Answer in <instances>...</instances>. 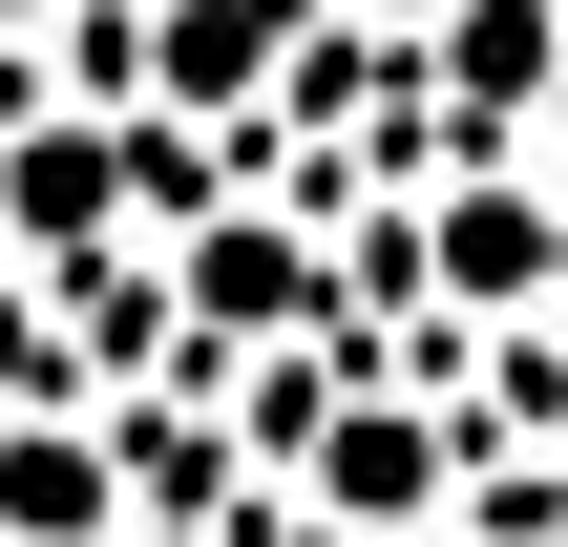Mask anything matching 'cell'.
I'll return each instance as SVG.
<instances>
[{
    "instance_id": "cell-1",
    "label": "cell",
    "mask_w": 568,
    "mask_h": 547,
    "mask_svg": "<svg viewBox=\"0 0 568 547\" xmlns=\"http://www.w3.org/2000/svg\"><path fill=\"white\" fill-rule=\"evenodd\" d=\"M295 485H316V527L400 547L464 506V422L443 401H400V379H337V401H295Z\"/></svg>"
},
{
    "instance_id": "cell-4",
    "label": "cell",
    "mask_w": 568,
    "mask_h": 547,
    "mask_svg": "<svg viewBox=\"0 0 568 547\" xmlns=\"http://www.w3.org/2000/svg\"><path fill=\"white\" fill-rule=\"evenodd\" d=\"M316 316V232L295 211H190V337H295Z\"/></svg>"
},
{
    "instance_id": "cell-5",
    "label": "cell",
    "mask_w": 568,
    "mask_h": 547,
    "mask_svg": "<svg viewBox=\"0 0 568 547\" xmlns=\"http://www.w3.org/2000/svg\"><path fill=\"white\" fill-rule=\"evenodd\" d=\"M0 547H126V443L0 422Z\"/></svg>"
},
{
    "instance_id": "cell-2",
    "label": "cell",
    "mask_w": 568,
    "mask_h": 547,
    "mask_svg": "<svg viewBox=\"0 0 568 547\" xmlns=\"http://www.w3.org/2000/svg\"><path fill=\"white\" fill-rule=\"evenodd\" d=\"M148 190H169V148H148L126 105H42V126L0 148V232H21V253H63V274H84Z\"/></svg>"
},
{
    "instance_id": "cell-8",
    "label": "cell",
    "mask_w": 568,
    "mask_h": 547,
    "mask_svg": "<svg viewBox=\"0 0 568 547\" xmlns=\"http://www.w3.org/2000/svg\"><path fill=\"white\" fill-rule=\"evenodd\" d=\"M0 21H63V0H0Z\"/></svg>"
},
{
    "instance_id": "cell-3",
    "label": "cell",
    "mask_w": 568,
    "mask_h": 547,
    "mask_svg": "<svg viewBox=\"0 0 568 547\" xmlns=\"http://www.w3.org/2000/svg\"><path fill=\"white\" fill-rule=\"evenodd\" d=\"M422 274L464 295V316H548L568 295V211L527 169H485V190H443V232H422Z\"/></svg>"
},
{
    "instance_id": "cell-7",
    "label": "cell",
    "mask_w": 568,
    "mask_h": 547,
    "mask_svg": "<svg viewBox=\"0 0 568 547\" xmlns=\"http://www.w3.org/2000/svg\"><path fill=\"white\" fill-rule=\"evenodd\" d=\"M274 42H295V0H169L148 21V105H253Z\"/></svg>"
},
{
    "instance_id": "cell-6",
    "label": "cell",
    "mask_w": 568,
    "mask_h": 547,
    "mask_svg": "<svg viewBox=\"0 0 568 547\" xmlns=\"http://www.w3.org/2000/svg\"><path fill=\"white\" fill-rule=\"evenodd\" d=\"M548 84H568V21H548V0H464V21H443V105H464L485 148H506Z\"/></svg>"
}]
</instances>
